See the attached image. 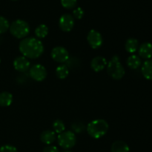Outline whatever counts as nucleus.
Listing matches in <instances>:
<instances>
[{"instance_id":"21","label":"nucleus","mask_w":152,"mask_h":152,"mask_svg":"<svg viewBox=\"0 0 152 152\" xmlns=\"http://www.w3.org/2000/svg\"><path fill=\"white\" fill-rule=\"evenodd\" d=\"M53 130L55 133L61 134L65 132V123L61 120H56L53 123Z\"/></svg>"},{"instance_id":"10","label":"nucleus","mask_w":152,"mask_h":152,"mask_svg":"<svg viewBox=\"0 0 152 152\" xmlns=\"http://www.w3.org/2000/svg\"><path fill=\"white\" fill-rule=\"evenodd\" d=\"M13 67L19 72H25L30 68V62L25 56H18L13 61Z\"/></svg>"},{"instance_id":"3","label":"nucleus","mask_w":152,"mask_h":152,"mask_svg":"<svg viewBox=\"0 0 152 152\" xmlns=\"http://www.w3.org/2000/svg\"><path fill=\"white\" fill-rule=\"evenodd\" d=\"M107 73L112 79L120 80L124 77L125 69L121 64L120 57L117 55L113 56L107 64Z\"/></svg>"},{"instance_id":"13","label":"nucleus","mask_w":152,"mask_h":152,"mask_svg":"<svg viewBox=\"0 0 152 152\" xmlns=\"http://www.w3.org/2000/svg\"><path fill=\"white\" fill-rule=\"evenodd\" d=\"M56 133L51 130H45L42 132L40 135V140L46 145H51L56 140Z\"/></svg>"},{"instance_id":"6","label":"nucleus","mask_w":152,"mask_h":152,"mask_svg":"<svg viewBox=\"0 0 152 152\" xmlns=\"http://www.w3.org/2000/svg\"><path fill=\"white\" fill-rule=\"evenodd\" d=\"M29 76L31 79L37 82H42L47 77L46 68L40 64H36L29 69Z\"/></svg>"},{"instance_id":"16","label":"nucleus","mask_w":152,"mask_h":152,"mask_svg":"<svg viewBox=\"0 0 152 152\" xmlns=\"http://www.w3.org/2000/svg\"><path fill=\"white\" fill-rule=\"evenodd\" d=\"M125 48L126 51L130 53H134L139 48V42L137 39L129 38L126 40L125 44Z\"/></svg>"},{"instance_id":"2","label":"nucleus","mask_w":152,"mask_h":152,"mask_svg":"<svg viewBox=\"0 0 152 152\" xmlns=\"http://www.w3.org/2000/svg\"><path fill=\"white\" fill-rule=\"evenodd\" d=\"M108 129L109 126L108 122L102 119H96L92 120L88 124L86 130L91 137L94 139H99L106 134Z\"/></svg>"},{"instance_id":"23","label":"nucleus","mask_w":152,"mask_h":152,"mask_svg":"<svg viewBox=\"0 0 152 152\" xmlns=\"http://www.w3.org/2000/svg\"><path fill=\"white\" fill-rule=\"evenodd\" d=\"M71 128H72V130L74 131L75 133H81L83 131L86 129V126H85L84 123H82V122H75L72 124L71 126Z\"/></svg>"},{"instance_id":"14","label":"nucleus","mask_w":152,"mask_h":152,"mask_svg":"<svg viewBox=\"0 0 152 152\" xmlns=\"http://www.w3.org/2000/svg\"><path fill=\"white\" fill-rule=\"evenodd\" d=\"M141 72L146 80H152V59H147L142 64Z\"/></svg>"},{"instance_id":"9","label":"nucleus","mask_w":152,"mask_h":152,"mask_svg":"<svg viewBox=\"0 0 152 152\" xmlns=\"http://www.w3.org/2000/svg\"><path fill=\"white\" fill-rule=\"evenodd\" d=\"M74 26V19L69 13L62 15L59 19V27L64 32H69Z\"/></svg>"},{"instance_id":"27","label":"nucleus","mask_w":152,"mask_h":152,"mask_svg":"<svg viewBox=\"0 0 152 152\" xmlns=\"http://www.w3.org/2000/svg\"><path fill=\"white\" fill-rule=\"evenodd\" d=\"M0 152H18V151L13 145H4L0 148Z\"/></svg>"},{"instance_id":"7","label":"nucleus","mask_w":152,"mask_h":152,"mask_svg":"<svg viewBox=\"0 0 152 152\" xmlns=\"http://www.w3.org/2000/svg\"><path fill=\"white\" fill-rule=\"evenodd\" d=\"M51 57L55 62L65 63L69 59V53L66 48L62 46H56L51 50Z\"/></svg>"},{"instance_id":"24","label":"nucleus","mask_w":152,"mask_h":152,"mask_svg":"<svg viewBox=\"0 0 152 152\" xmlns=\"http://www.w3.org/2000/svg\"><path fill=\"white\" fill-rule=\"evenodd\" d=\"M77 0H61L62 7L67 9H71L76 7Z\"/></svg>"},{"instance_id":"17","label":"nucleus","mask_w":152,"mask_h":152,"mask_svg":"<svg viewBox=\"0 0 152 152\" xmlns=\"http://www.w3.org/2000/svg\"><path fill=\"white\" fill-rule=\"evenodd\" d=\"M128 67L132 70H136L138 68L141 66L142 65V61L140 56H137V55H132L129 56L126 61Z\"/></svg>"},{"instance_id":"25","label":"nucleus","mask_w":152,"mask_h":152,"mask_svg":"<svg viewBox=\"0 0 152 152\" xmlns=\"http://www.w3.org/2000/svg\"><path fill=\"white\" fill-rule=\"evenodd\" d=\"M65 65L68 68V69H74V68H77V65H80V61L77 59V58H70L67 60L65 62Z\"/></svg>"},{"instance_id":"4","label":"nucleus","mask_w":152,"mask_h":152,"mask_svg":"<svg viewBox=\"0 0 152 152\" xmlns=\"http://www.w3.org/2000/svg\"><path fill=\"white\" fill-rule=\"evenodd\" d=\"M10 32L17 39H24L29 34L30 26L27 22L22 19H16L10 25Z\"/></svg>"},{"instance_id":"31","label":"nucleus","mask_w":152,"mask_h":152,"mask_svg":"<svg viewBox=\"0 0 152 152\" xmlns=\"http://www.w3.org/2000/svg\"><path fill=\"white\" fill-rule=\"evenodd\" d=\"M0 62H1V59H0Z\"/></svg>"},{"instance_id":"22","label":"nucleus","mask_w":152,"mask_h":152,"mask_svg":"<svg viewBox=\"0 0 152 152\" xmlns=\"http://www.w3.org/2000/svg\"><path fill=\"white\" fill-rule=\"evenodd\" d=\"M10 28L8 20L4 16H0V34L5 33Z\"/></svg>"},{"instance_id":"11","label":"nucleus","mask_w":152,"mask_h":152,"mask_svg":"<svg viewBox=\"0 0 152 152\" xmlns=\"http://www.w3.org/2000/svg\"><path fill=\"white\" fill-rule=\"evenodd\" d=\"M107 60L105 57L101 56H96L91 62V68L95 72H99L103 71L107 66Z\"/></svg>"},{"instance_id":"18","label":"nucleus","mask_w":152,"mask_h":152,"mask_svg":"<svg viewBox=\"0 0 152 152\" xmlns=\"http://www.w3.org/2000/svg\"><path fill=\"white\" fill-rule=\"evenodd\" d=\"M13 95L7 91L0 93V106L7 107L10 106L13 102Z\"/></svg>"},{"instance_id":"15","label":"nucleus","mask_w":152,"mask_h":152,"mask_svg":"<svg viewBox=\"0 0 152 152\" xmlns=\"http://www.w3.org/2000/svg\"><path fill=\"white\" fill-rule=\"evenodd\" d=\"M111 152H130V148L127 143L122 140L113 142L111 145Z\"/></svg>"},{"instance_id":"8","label":"nucleus","mask_w":152,"mask_h":152,"mask_svg":"<svg viewBox=\"0 0 152 152\" xmlns=\"http://www.w3.org/2000/svg\"><path fill=\"white\" fill-rule=\"evenodd\" d=\"M87 40L89 45L93 49L99 48L103 43V39L101 34L94 29H92L89 31L87 36Z\"/></svg>"},{"instance_id":"28","label":"nucleus","mask_w":152,"mask_h":152,"mask_svg":"<svg viewBox=\"0 0 152 152\" xmlns=\"http://www.w3.org/2000/svg\"><path fill=\"white\" fill-rule=\"evenodd\" d=\"M43 152H59V149L55 145H48L45 146L43 149Z\"/></svg>"},{"instance_id":"26","label":"nucleus","mask_w":152,"mask_h":152,"mask_svg":"<svg viewBox=\"0 0 152 152\" xmlns=\"http://www.w3.org/2000/svg\"><path fill=\"white\" fill-rule=\"evenodd\" d=\"M73 14H74V17L76 18L77 19H80L83 17L85 14V12L83 10V9L82 7H77L76 9H74V11H73Z\"/></svg>"},{"instance_id":"30","label":"nucleus","mask_w":152,"mask_h":152,"mask_svg":"<svg viewBox=\"0 0 152 152\" xmlns=\"http://www.w3.org/2000/svg\"><path fill=\"white\" fill-rule=\"evenodd\" d=\"M12 1H16V0H12Z\"/></svg>"},{"instance_id":"32","label":"nucleus","mask_w":152,"mask_h":152,"mask_svg":"<svg viewBox=\"0 0 152 152\" xmlns=\"http://www.w3.org/2000/svg\"><path fill=\"white\" fill-rule=\"evenodd\" d=\"M0 41H1V39H0Z\"/></svg>"},{"instance_id":"12","label":"nucleus","mask_w":152,"mask_h":152,"mask_svg":"<svg viewBox=\"0 0 152 152\" xmlns=\"http://www.w3.org/2000/svg\"><path fill=\"white\" fill-rule=\"evenodd\" d=\"M139 56L145 59H150L152 56V44L150 42H144L139 46Z\"/></svg>"},{"instance_id":"19","label":"nucleus","mask_w":152,"mask_h":152,"mask_svg":"<svg viewBox=\"0 0 152 152\" xmlns=\"http://www.w3.org/2000/svg\"><path fill=\"white\" fill-rule=\"evenodd\" d=\"M48 34V28L46 25L41 24L38 25L35 29V35L37 38L43 39Z\"/></svg>"},{"instance_id":"29","label":"nucleus","mask_w":152,"mask_h":152,"mask_svg":"<svg viewBox=\"0 0 152 152\" xmlns=\"http://www.w3.org/2000/svg\"><path fill=\"white\" fill-rule=\"evenodd\" d=\"M62 152H72V151H62Z\"/></svg>"},{"instance_id":"5","label":"nucleus","mask_w":152,"mask_h":152,"mask_svg":"<svg viewBox=\"0 0 152 152\" xmlns=\"http://www.w3.org/2000/svg\"><path fill=\"white\" fill-rule=\"evenodd\" d=\"M58 143L59 146L65 150L72 148L77 142V137L75 134L71 131H65L62 133L59 134L57 138Z\"/></svg>"},{"instance_id":"1","label":"nucleus","mask_w":152,"mask_h":152,"mask_svg":"<svg viewBox=\"0 0 152 152\" xmlns=\"http://www.w3.org/2000/svg\"><path fill=\"white\" fill-rule=\"evenodd\" d=\"M19 49L20 53L27 59H37L44 52L43 43L35 37H27L19 42Z\"/></svg>"},{"instance_id":"20","label":"nucleus","mask_w":152,"mask_h":152,"mask_svg":"<svg viewBox=\"0 0 152 152\" xmlns=\"http://www.w3.org/2000/svg\"><path fill=\"white\" fill-rule=\"evenodd\" d=\"M69 74V69L65 65H60L56 68V75L60 80H64Z\"/></svg>"}]
</instances>
